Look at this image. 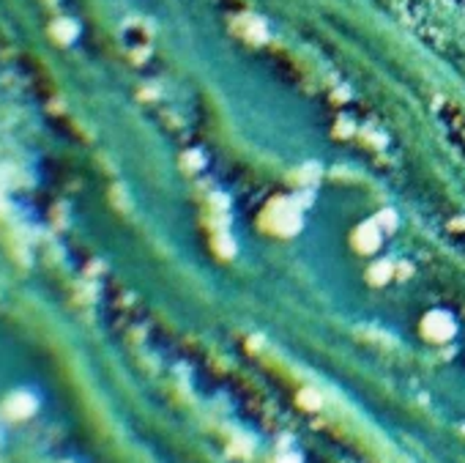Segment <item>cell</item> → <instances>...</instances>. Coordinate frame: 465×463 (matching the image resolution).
<instances>
[{
    "label": "cell",
    "instance_id": "1",
    "mask_svg": "<svg viewBox=\"0 0 465 463\" xmlns=\"http://www.w3.org/2000/svg\"><path fill=\"white\" fill-rule=\"evenodd\" d=\"M290 463H296V458H290Z\"/></svg>",
    "mask_w": 465,
    "mask_h": 463
}]
</instances>
